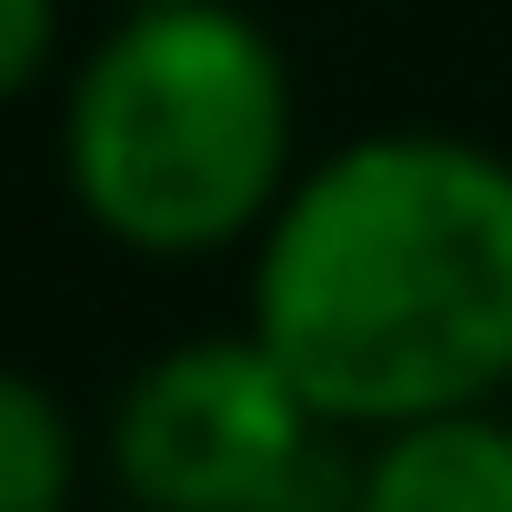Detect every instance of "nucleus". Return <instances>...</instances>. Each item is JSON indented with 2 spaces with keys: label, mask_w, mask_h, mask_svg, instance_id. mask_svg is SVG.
Returning a JSON list of instances; mask_svg holds the SVG:
<instances>
[{
  "label": "nucleus",
  "mask_w": 512,
  "mask_h": 512,
  "mask_svg": "<svg viewBox=\"0 0 512 512\" xmlns=\"http://www.w3.org/2000/svg\"><path fill=\"white\" fill-rule=\"evenodd\" d=\"M251 332L322 422H432L512 382V161L372 131L262 221Z\"/></svg>",
  "instance_id": "obj_1"
},
{
  "label": "nucleus",
  "mask_w": 512,
  "mask_h": 512,
  "mask_svg": "<svg viewBox=\"0 0 512 512\" xmlns=\"http://www.w3.org/2000/svg\"><path fill=\"white\" fill-rule=\"evenodd\" d=\"M61 171L91 231L141 262H191L282 211L292 171V71L231 0L131 11L71 81Z\"/></svg>",
  "instance_id": "obj_2"
},
{
  "label": "nucleus",
  "mask_w": 512,
  "mask_h": 512,
  "mask_svg": "<svg viewBox=\"0 0 512 512\" xmlns=\"http://www.w3.org/2000/svg\"><path fill=\"white\" fill-rule=\"evenodd\" d=\"M332 432L262 332H211L121 392L111 472L141 512H352Z\"/></svg>",
  "instance_id": "obj_3"
},
{
  "label": "nucleus",
  "mask_w": 512,
  "mask_h": 512,
  "mask_svg": "<svg viewBox=\"0 0 512 512\" xmlns=\"http://www.w3.org/2000/svg\"><path fill=\"white\" fill-rule=\"evenodd\" d=\"M352 512H512V422H492L482 402L392 422L352 482Z\"/></svg>",
  "instance_id": "obj_4"
},
{
  "label": "nucleus",
  "mask_w": 512,
  "mask_h": 512,
  "mask_svg": "<svg viewBox=\"0 0 512 512\" xmlns=\"http://www.w3.org/2000/svg\"><path fill=\"white\" fill-rule=\"evenodd\" d=\"M71 482H81L71 412L31 372H0V512H71Z\"/></svg>",
  "instance_id": "obj_5"
},
{
  "label": "nucleus",
  "mask_w": 512,
  "mask_h": 512,
  "mask_svg": "<svg viewBox=\"0 0 512 512\" xmlns=\"http://www.w3.org/2000/svg\"><path fill=\"white\" fill-rule=\"evenodd\" d=\"M61 51V0H0V101H21Z\"/></svg>",
  "instance_id": "obj_6"
},
{
  "label": "nucleus",
  "mask_w": 512,
  "mask_h": 512,
  "mask_svg": "<svg viewBox=\"0 0 512 512\" xmlns=\"http://www.w3.org/2000/svg\"><path fill=\"white\" fill-rule=\"evenodd\" d=\"M131 11H181V0H131Z\"/></svg>",
  "instance_id": "obj_7"
}]
</instances>
